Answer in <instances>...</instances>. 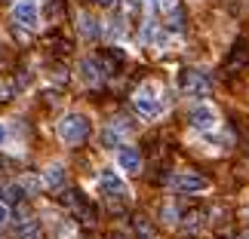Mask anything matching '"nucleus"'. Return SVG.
Wrapping results in <instances>:
<instances>
[{"label":"nucleus","mask_w":249,"mask_h":239,"mask_svg":"<svg viewBox=\"0 0 249 239\" xmlns=\"http://www.w3.org/2000/svg\"><path fill=\"white\" fill-rule=\"evenodd\" d=\"M13 22L18 28H28V31L40 28V6H37L34 0H18L13 6Z\"/></svg>","instance_id":"nucleus-4"},{"label":"nucleus","mask_w":249,"mask_h":239,"mask_svg":"<svg viewBox=\"0 0 249 239\" xmlns=\"http://www.w3.org/2000/svg\"><path fill=\"white\" fill-rule=\"evenodd\" d=\"M99 141H102V147H108V150L123 147V129H120V126H108V129L99 135Z\"/></svg>","instance_id":"nucleus-10"},{"label":"nucleus","mask_w":249,"mask_h":239,"mask_svg":"<svg viewBox=\"0 0 249 239\" xmlns=\"http://www.w3.org/2000/svg\"><path fill=\"white\" fill-rule=\"evenodd\" d=\"M172 187L178 193H203V190H209V178L197 175V172H176L172 175Z\"/></svg>","instance_id":"nucleus-6"},{"label":"nucleus","mask_w":249,"mask_h":239,"mask_svg":"<svg viewBox=\"0 0 249 239\" xmlns=\"http://www.w3.org/2000/svg\"><path fill=\"white\" fill-rule=\"evenodd\" d=\"M99 190L105 196H114V199H123L129 193V187L123 184V178L117 175L114 169H102V175H99Z\"/></svg>","instance_id":"nucleus-7"},{"label":"nucleus","mask_w":249,"mask_h":239,"mask_svg":"<svg viewBox=\"0 0 249 239\" xmlns=\"http://www.w3.org/2000/svg\"><path fill=\"white\" fill-rule=\"evenodd\" d=\"M108 239H123V236H120V233H111V236H108Z\"/></svg>","instance_id":"nucleus-22"},{"label":"nucleus","mask_w":249,"mask_h":239,"mask_svg":"<svg viewBox=\"0 0 249 239\" xmlns=\"http://www.w3.org/2000/svg\"><path fill=\"white\" fill-rule=\"evenodd\" d=\"M178 83H181V89L188 95H194V98H203V95H209V89H213V80L206 77V71H197V68L181 71Z\"/></svg>","instance_id":"nucleus-3"},{"label":"nucleus","mask_w":249,"mask_h":239,"mask_svg":"<svg viewBox=\"0 0 249 239\" xmlns=\"http://www.w3.org/2000/svg\"><path fill=\"white\" fill-rule=\"evenodd\" d=\"M132 104H136V111L142 113V117H148V120L163 117V111H166V101H163V95H160V89L154 83L139 86V92L132 95Z\"/></svg>","instance_id":"nucleus-2"},{"label":"nucleus","mask_w":249,"mask_h":239,"mask_svg":"<svg viewBox=\"0 0 249 239\" xmlns=\"http://www.w3.org/2000/svg\"><path fill=\"white\" fill-rule=\"evenodd\" d=\"M43 184L46 187H62L65 184V169L62 166H50L43 172Z\"/></svg>","instance_id":"nucleus-13"},{"label":"nucleus","mask_w":249,"mask_h":239,"mask_svg":"<svg viewBox=\"0 0 249 239\" xmlns=\"http://www.w3.org/2000/svg\"><path fill=\"white\" fill-rule=\"evenodd\" d=\"M132 230H136V236H139V239H157L154 227L148 224V218H136V221H132Z\"/></svg>","instance_id":"nucleus-14"},{"label":"nucleus","mask_w":249,"mask_h":239,"mask_svg":"<svg viewBox=\"0 0 249 239\" xmlns=\"http://www.w3.org/2000/svg\"><path fill=\"white\" fill-rule=\"evenodd\" d=\"M169 31H185V16H181V9L176 6V9H169Z\"/></svg>","instance_id":"nucleus-15"},{"label":"nucleus","mask_w":249,"mask_h":239,"mask_svg":"<svg viewBox=\"0 0 249 239\" xmlns=\"http://www.w3.org/2000/svg\"><path fill=\"white\" fill-rule=\"evenodd\" d=\"M55 132H59V138L68 147H77V144H83V141L89 138L92 123H89L86 113H65V117L59 120V126H55Z\"/></svg>","instance_id":"nucleus-1"},{"label":"nucleus","mask_w":249,"mask_h":239,"mask_svg":"<svg viewBox=\"0 0 249 239\" xmlns=\"http://www.w3.org/2000/svg\"><path fill=\"white\" fill-rule=\"evenodd\" d=\"M6 138V129H3V123H0V141H3Z\"/></svg>","instance_id":"nucleus-21"},{"label":"nucleus","mask_w":249,"mask_h":239,"mask_svg":"<svg viewBox=\"0 0 249 239\" xmlns=\"http://www.w3.org/2000/svg\"><path fill=\"white\" fill-rule=\"evenodd\" d=\"M6 199H9V203H22V199H25V187L22 184H9L6 187Z\"/></svg>","instance_id":"nucleus-16"},{"label":"nucleus","mask_w":249,"mask_h":239,"mask_svg":"<svg viewBox=\"0 0 249 239\" xmlns=\"http://www.w3.org/2000/svg\"><path fill=\"white\" fill-rule=\"evenodd\" d=\"M9 95H13V86H9V83H3V80H0V101H6V98H9Z\"/></svg>","instance_id":"nucleus-17"},{"label":"nucleus","mask_w":249,"mask_h":239,"mask_svg":"<svg viewBox=\"0 0 249 239\" xmlns=\"http://www.w3.org/2000/svg\"><path fill=\"white\" fill-rule=\"evenodd\" d=\"M80 34H83V37H89V40H95V37L102 34L99 18H92L89 13H80Z\"/></svg>","instance_id":"nucleus-11"},{"label":"nucleus","mask_w":249,"mask_h":239,"mask_svg":"<svg viewBox=\"0 0 249 239\" xmlns=\"http://www.w3.org/2000/svg\"><path fill=\"white\" fill-rule=\"evenodd\" d=\"M80 77H83V83H89V86H95V83L102 80L99 62H95V59H83V62H80Z\"/></svg>","instance_id":"nucleus-9"},{"label":"nucleus","mask_w":249,"mask_h":239,"mask_svg":"<svg viewBox=\"0 0 249 239\" xmlns=\"http://www.w3.org/2000/svg\"><path fill=\"white\" fill-rule=\"evenodd\" d=\"M9 166H13V159H6V157H0V172H9Z\"/></svg>","instance_id":"nucleus-19"},{"label":"nucleus","mask_w":249,"mask_h":239,"mask_svg":"<svg viewBox=\"0 0 249 239\" xmlns=\"http://www.w3.org/2000/svg\"><path fill=\"white\" fill-rule=\"evenodd\" d=\"M6 218H9V206H6V203H0V227L6 224Z\"/></svg>","instance_id":"nucleus-18"},{"label":"nucleus","mask_w":249,"mask_h":239,"mask_svg":"<svg viewBox=\"0 0 249 239\" xmlns=\"http://www.w3.org/2000/svg\"><path fill=\"white\" fill-rule=\"evenodd\" d=\"M188 120H191V126H194L197 132H213L218 126V111L213 108V104H194L188 113Z\"/></svg>","instance_id":"nucleus-5"},{"label":"nucleus","mask_w":249,"mask_h":239,"mask_svg":"<svg viewBox=\"0 0 249 239\" xmlns=\"http://www.w3.org/2000/svg\"><path fill=\"white\" fill-rule=\"evenodd\" d=\"M16 239H43V230L37 221H25L16 227Z\"/></svg>","instance_id":"nucleus-12"},{"label":"nucleus","mask_w":249,"mask_h":239,"mask_svg":"<svg viewBox=\"0 0 249 239\" xmlns=\"http://www.w3.org/2000/svg\"><path fill=\"white\" fill-rule=\"evenodd\" d=\"M117 166H120L123 172H129V175L142 172V154H139V147H132V144L117 147Z\"/></svg>","instance_id":"nucleus-8"},{"label":"nucleus","mask_w":249,"mask_h":239,"mask_svg":"<svg viewBox=\"0 0 249 239\" xmlns=\"http://www.w3.org/2000/svg\"><path fill=\"white\" fill-rule=\"evenodd\" d=\"M95 3H99V6H105V9H111L114 3H117V0H95Z\"/></svg>","instance_id":"nucleus-20"}]
</instances>
